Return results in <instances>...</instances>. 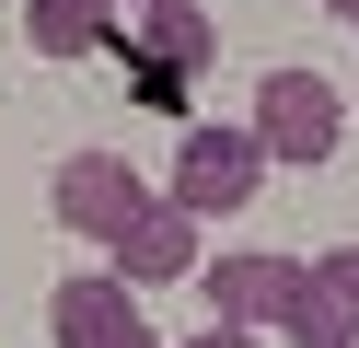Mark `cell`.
<instances>
[{
	"label": "cell",
	"mask_w": 359,
	"mask_h": 348,
	"mask_svg": "<svg viewBox=\"0 0 359 348\" xmlns=\"http://www.w3.org/2000/svg\"><path fill=\"white\" fill-rule=\"evenodd\" d=\"M243 128L266 139V162H336L348 151V93L325 82V70H266L255 82V116H243Z\"/></svg>",
	"instance_id": "1"
},
{
	"label": "cell",
	"mask_w": 359,
	"mask_h": 348,
	"mask_svg": "<svg viewBox=\"0 0 359 348\" xmlns=\"http://www.w3.org/2000/svg\"><path fill=\"white\" fill-rule=\"evenodd\" d=\"M47 209H58L70 244H104V255H116L128 232L151 221V186H140V162H128V151H70V162H58V186H47Z\"/></svg>",
	"instance_id": "2"
},
{
	"label": "cell",
	"mask_w": 359,
	"mask_h": 348,
	"mask_svg": "<svg viewBox=\"0 0 359 348\" xmlns=\"http://www.w3.org/2000/svg\"><path fill=\"white\" fill-rule=\"evenodd\" d=\"M255 186H266V139L255 128H186L174 139V209H186V221L255 209Z\"/></svg>",
	"instance_id": "3"
},
{
	"label": "cell",
	"mask_w": 359,
	"mask_h": 348,
	"mask_svg": "<svg viewBox=\"0 0 359 348\" xmlns=\"http://www.w3.org/2000/svg\"><path fill=\"white\" fill-rule=\"evenodd\" d=\"M302 255H278V244H232V255H209V325H243V337H278L290 325V302H302Z\"/></svg>",
	"instance_id": "4"
},
{
	"label": "cell",
	"mask_w": 359,
	"mask_h": 348,
	"mask_svg": "<svg viewBox=\"0 0 359 348\" xmlns=\"http://www.w3.org/2000/svg\"><path fill=\"white\" fill-rule=\"evenodd\" d=\"M47 337H58V348H163V337H151V314H140V290H128L116 267H93V278H58V302H47Z\"/></svg>",
	"instance_id": "5"
},
{
	"label": "cell",
	"mask_w": 359,
	"mask_h": 348,
	"mask_svg": "<svg viewBox=\"0 0 359 348\" xmlns=\"http://www.w3.org/2000/svg\"><path fill=\"white\" fill-rule=\"evenodd\" d=\"M104 267H116L128 290H174V278H209V255H197V221H186V209H174V198H151V221L128 232Z\"/></svg>",
	"instance_id": "6"
},
{
	"label": "cell",
	"mask_w": 359,
	"mask_h": 348,
	"mask_svg": "<svg viewBox=\"0 0 359 348\" xmlns=\"http://www.w3.org/2000/svg\"><path fill=\"white\" fill-rule=\"evenodd\" d=\"M128 0H24V46L35 58H93L104 35H116Z\"/></svg>",
	"instance_id": "7"
},
{
	"label": "cell",
	"mask_w": 359,
	"mask_h": 348,
	"mask_svg": "<svg viewBox=\"0 0 359 348\" xmlns=\"http://www.w3.org/2000/svg\"><path fill=\"white\" fill-rule=\"evenodd\" d=\"M313 290H325L336 314L359 325V244H325V255H313Z\"/></svg>",
	"instance_id": "8"
},
{
	"label": "cell",
	"mask_w": 359,
	"mask_h": 348,
	"mask_svg": "<svg viewBox=\"0 0 359 348\" xmlns=\"http://www.w3.org/2000/svg\"><path fill=\"white\" fill-rule=\"evenodd\" d=\"M174 348H266V337H243V325H197V337H174Z\"/></svg>",
	"instance_id": "9"
},
{
	"label": "cell",
	"mask_w": 359,
	"mask_h": 348,
	"mask_svg": "<svg viewBox=\"0 0 359 348\" xmlns=\"http://www.w3.org/2000/svg\"><path fill=\"white\" fill-rule=\"evenodd\" d=\"M325 12H336V23H359V0H325Z\"/></svg>",
	"instance_id": "10"
},
{
	"label": "cell",
	"mask_w": 359,
	"mask_h": 348,
	"mask_svg": "<svg viewBox=\"0 0 359 348\" xmlns=\"http://www.w3.org/2000/svg\"><path fill=\"white\" fill-rule=\"evenodd\" d=\"M128 12H163V0H128Z\"/></svg>",
	"instance_id": "11"
}]
</instances>
